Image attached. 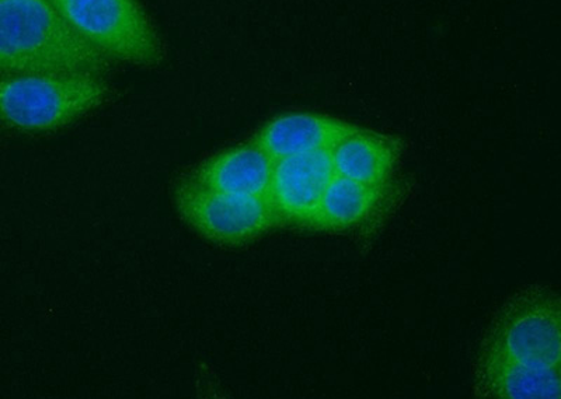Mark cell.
Masks as SVG:
<instances>
[{"instance_id": "ba28073f", "label": "cell", "mask_w": 561, "mask_h": 399, "mask_svg": "<svg viewBox=\"0 0 561 399\" xmlns=\"http://www.w3.org/2000/svg\"><path fill=\"white\" fill-rule=\"evenodd\" d=\"M273 169V157L252 141L205 160L188 177L213 191L230 196L267 197Z\"/></svg>"}, {"instance_id": "277c9868", "label": "cell", "mask_w": 561, "mask_h": 399, "mask_svg": "<svg viewBox=\"0 0 561 399\" xmlns=\"http://www.w3.org/2000/svg\"><path fill=\"white\" fill-rule=\"evenodd\" d=\"M70 27L114 63L153 68L164 45L139 0H51Z\"/></svg>"}, {"instance_id": "5b68a950", "label": "cell", "mask_w": 561, "mask_h": 399, "mask_svg": "<svg viewBox=\"0 0 561 399\" xmlns=\"http://www.w3.org/2000/svg\"><path fill=\"white\" fill-rule=\"evenodd\" d=\"M174 202L190 227L219 246H244L280 224L267 197L213 191L190 177L175 187Z\"/></svg>"}, {"instance_id": "6da1fadb", "label": "cell", "mask_w": 561, "mask_h": 399, "mask_svg": "<svg viewBox=\"0 0 561 399\" xmlns=\"http://www.w3.org/2000/svg\"><path fill=\"white\" fill-rule=\"evenodd\" d=\"M115 67L51 0H0V73L107 78Z\"/></svg>"}, {"instance_id": "30bf717a", "label": "cell", "mask_w": 561, "mask_h": 399, "mask_svg": "<svg viewBox=\"0 0 561 399\" xmlns=\"http://www.w3.org/2000/svg\"><path fill=\"white\" fill-rule=\"evenodd\" d=\"M400 156L394 138L357 128L330 149L334 176L374 187H388Z\"/></svg>"}, {"instance_id": "8fae6325", "label": "cell", "mask_w": 561, "mask_h": 399, "mask_svg": "<svg viewBox=\"0 0 561 399\" xmlns=\"http://www.w3.org/2000/svg\"><path fill=\"white\" fill-rule=\"evenodd\" d=\"M392 188L333 176L316 213L318 231L351 232L378 221L388 211Z\"/></svg>"}, {"instance_id": "7a4b0ae2", "label": "cell", "mask_w": 561, "mask_h": 399, "mask_svg": "<svg viewBox=\"0 0 561 399\" xmlns=\"http://www.w3.org/2000/svg\"><path fill=\"white\" fill-rule=\"evenodd\" d=\"M107 78L0 73V133L61 131L112 102Z\"/></svg>"}, {"instance_id": "9c48e42d", "label": "cell", "mask_w": 561, "mask_h": 399, "mask_svg": "<svg viewBox=\"0 0 561 399\" xmlns=\"http://www.w3.org/2000/svg\"><path fill=\"white\" fill-rule=\"evenodd\" d=\"M473 391L479 398L560 399L561 368L534 367L479 353L473 366Z\"/></svg>"}, {"instance_id": "52a82bcc", "label": "cell", "mask_w": 561, "mask_h": 399, "mask_svg": "<svg viewBox=\"0 0 561 399\" xmlns=\"http://www.w3.org/2000/svg\"><path fill=\"white\" fill-rule=\"evenodd\" d=\"M357 125L319 113H288L264 125L253 138L275 160L330 151Z\"/></svg>"}, {"instance_id": "3957f363", "label": "cell", "mask_w": 561, "mask_h": 399, "mask_svg": "<svg viewBox=\"0 0 561 399\" xmlns=\"http://www.w3.org/2000/svg\"><path fill=\"white\" fill-rule=\"evenodd\" d=\"M479 353L534 367L561 368L559 294L542 284L515 293L495 314Z\"/></svg>"}, {"instance_id": "8992f818", "label": "cell", "mask_w": 561, "mask_h": 399, "mask_svg": "<svg viewBox=\"0 0 561 399\" xmlns=\"http://www.w3.org/2000/svg\"><path fill=\"white\" fill-rule=\"evenodd\" d=\"M333 176L330 151L275 160L267 198L279 223L313 227L319 204Z\"/></svg>"}]
</instances>
